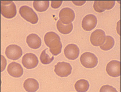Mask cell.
Segmentation results:
<instances>
[{
	"mask_svg": "<svg viewBox=\"0 0 121 92\" xmlns=\"http://www.w3.org/2000/svg\"><path fill=\"white\" fill-rule=\"evenodd\" d=\"M26 42L30 48L34 49H38L41 45V38L36 34H31L28 35Z\"/></svg>",
	"mask_w": 121,
	"mask_h": 92,
	"instance_id": "15",
	"label": "cell"
},
{
	"mask_svg": "<svg viewBox=\"0 0 121 92\" xmlns=\"http://www.w3.org/2000/svg\"><path fill=\"white\" fill-rule=\"evenodd\" d=\"M115 4V1H95L93 8L96 12H103L105 10H110L112 8Z\"/></svg>",
	"mask_w": 121,
	"mask_h": 92,
	"instance_id": "13",
	"label": "cell"
},
{
	"mask_svg": "<svg viewBox=\"0 0 121 92\" xmlns=\"http://www.w3.org/2000/svg\"><path fill=\"white\" fill-rule=\"evenodd\" d=\"M114 44H115V41L114 38L110 35H107L105 36L104 43L101 46H100V47L103 50L107 51L111 49L114 47Z\"/></svg>",
	"mask_w": 121,
	"mask_h": 92,
	"instance_id": "19",
	"label": "cell"
},
{
	"mask_svg": "<svg viewBox=\"0 0 121 92\" xmlns=\"http://www.w3.org/2000/svg\"><path fill=\"white\" fill-rule=\"evenodd\" d=\"M22 62L23 66L27 69H33L38 66L39 61L35 54L29 53L24 54Z\"/></svg>",
	"mask_w": 121,
	"mask_h": 92,
	"instance_id": "8",
	"label": "cell"
},
{
	"mask_svg": "<svg viewBox=\"0 0 121 92\" xmlns=\"http://www.w3.org/2000/svg\"><path fill=\"white\" fill-rule=\"evenodd\" d=\"M8 72L13 77L19 78L23 74V69L20 64L16 62H12L8 66Z\"/></svg>",
	"mask_w": 121,
	"mask_h": 92,
	"instance_id": "14",
	"label": "cell"
},
{
	"mask_svg": "<svg viewBox=\"0 0 121 92\" xmlns=\"http://www.w3.org/2000/svg\"><path fill=\"white\" fill-rule=\"evenodd\" d=\"M1 72L4 71L5 68L6 66V59H5V57H4V56L1 55Z\"/></svg>",
	"mask_w": 121,
	"mask_h": 92,
	"instance_id": "24",
	"label": "cell"
},
{
	"mask_svg": "<svg viewBox=\"0 0 121 92\" xmlns=\"http://www.w3.org/2000/svg\"><path fill=\"white\" fill-rule=\"evenodd\" d=\"M57 29L60 33L63 34H69L72 31L73 29V25L72 23L69 25H64L60 20L57 22Z\"/></svg>",
	"mask_w": 121,
	"mask_h": 92,
	"instance_id": "17",
	"label": "cell"
},
{
	"mask_svg": "<svg viewBox=\"0 0 121 92\" xmlns=\"http://www.w3.org/2000/svg\"><path fill=\"white\" fill-rule=\"evenodd\" d=\"M20 16L32 24H36L38 21V17L37 13L33 11L31 8L27 5L21 6L19 9Z\"/></svg>",
	"mask_w": 121,
	"mask_h": 92,
	"instance_id": "3",
	"label": "cell"
},
{
	"mask_svg": "<svg viewBox=\"0 0 121 92\" xmlns=\"http://www.w3.org/2000/svg\"><path fill=\"white\" fill-rule=\"evenodd\" d=\"M75 89L77 92H86L89 88V84L85 79H80L75 84Z\"/></svg>",
	"mask_w": 121,
	"mask_h": 92,
	"instance_id": "18",
	"label": "cell"
},
{
	"mask_svg": "<svg viewBox=\"0 0 121 92\" xmlns=\"http://www.w3.org/2000/svg\"><path fill=\"white\" fill-rule=\"evenodd\" d=\"M75 13L69 8H64L59 12L60 20L64 25H69L74 21L75 19Z\"/></svg>",
	"mask_w": 121,
	"mask_h": 92,
	"instance_id": "7",
	"label": "cell"
},
{
	"mask_svg": "<svg viewBox=\"0 0 121 92\" xmlns=\"http://www.w3.org/2000/svg\"><path fill=\"white\" fill-rule=\"evenodd\" d=\"M107 74L112 77H118L121 75V63L118 60H112L106 66Z\"/></svg>",
	"mask_w": 121,
	"mask_h": 92,
	"instance_id": "10",
	"label": "cell"
},
{
	"mask_svg": "<svg viewBox=\"0 0 121 92\" xmlns=\"http://www.w3.org/2000/svg\"><path fill=\"white\" fill-rule=\"evenodd\" d=\"M105 32L101 29H97L94 31L91 34L90 41L93 46H101L105 41Z\"/></svg>",
	"mask_w": 121,
	"mask_h": 92,
	"instance_id": "9",
	"label": "cell"
},
{
	"mask_svg": "<svg viewBox=\"0 0 121 92\" xmlns=\"http://www.w3.org/2000/svg\"><path fill=\"white\" fill-rule=\"evenodd\" d=\"M44 41L46 45L49 48V51L52 54L57 56L60 54L62 49L60 38L58 34L53 31L46 33L44 36Z\"/></svg>",
	"mask_w": 121,
	"mask_h": 92,
	"instance_id": "1",
	"label": "cell"
},
{
	"mask_svg": "<svg viewBox=\"0 0 121 92\" xmlns=\"http://www.w3.org/2000/svg\"><path fill=\"white\" fill-rule=\"evenodd\" d=\"M1 12L5 18L12 19L16 15V6L13 1H1Z\"/></svg>",
	"mask_w": 121,
	"mask_h": 92,
	"instance_id": "2",
	"label": "cell"
},
{
	"mask_svg": "<svg viewBox=\"0 0 121 92\" xmlns=\"http://www.w3.org/2000/svg\"><path fill=\"white\" fill-rule=\"evenodd\" d=\"M22 49L17 45H10L6 47L5 54L8 59L13 60H16L22 55Z\"/></svg>",
	"mask_w": 121,
	"mask_h": 92,
	"instance_id": "6",
	"label": "cell"
},
{
	"mask_svg": "<svg viewBox=\"0 0 121 92\" xmlns=\"http://www.w3.org/2000/svg\"><path fill=\"white\" fill-rule=\"evenodd\" d=\"M33 6L36 11L38 12H45L48 9L49 6V1H34Z\"/></svg>",
	"mask_w": 121,
	"mask_h": 92,
	"instance_id": "20",
	"label": "cell"
},
{
	"mask_svg": "<svg viewBox=\"0 0 121 92\" xmlns=\"http://www.w3.org/2000/svg\"><path fill=\"white\" fill-rule=\"evenodd\" d=\"M72 67L69 63L59 62L55 66V72L60 77H67L71 74Z\"/></svg>",
	"mask_w": 121,
	"mask_h": 92,
	"instance_id": "5",
	"label": "cell"
},
{
	"mask_svg": "<svg viewBox=\"0 0 121 92\" xmlns=\"http://www.w3.org/2000/svg\"><path fill=\"white\" fill-rule=\"evenodd\" d=\"M81 63L84 67L93 68L98 64V59L95 54L91 52H85L81 56Z\"/></svg>",
	"mask_w": 121,
	"mask_h": 92,
	"instance_id": "4",
	"label": "cell"
},
{
	"mask_svg": "<svg viewBox=\"0 0 121 92\" xmlns=\"http://www.w3.org/2000/svg\"><path fill=\"white\" fill-rule=\"evenodd\" d=\"M23 87L27 92H35L39 89V84L35 79L29 78L24 82Z\"/></svg>",
	"mask_w": 121,
	"mask_h": 92,
	"instance_id": "16",
	"label": "cell"
},
{
	"mask_svg": "<svg viewBox=\"0 0 121 92\" xmlns=\"http://www.w3.org/2000/svg\"><path fill=\"white\" fill-rule=\"evenodd\" d=\"M62 1H52L51 2V6L53 8H58L61 6V4H62Z\"/></svg>",
	"mask_w": 121,
	"mask_h": 92,
	"instance_id": "23",
	"label": "cell"
},
{
	"mask_svg": "<svg viewBox=\"0 0 121 92\" xmlns=\"http://www.w3.org/2000/svg\"><path fill=\"white\" fill-rule=\"evenodd\" d=\"M64 53L65 57L69 60L77 59L79 54V49L75 44H69L65 46L64 50Z\"/></svg>",
	"mask_w": 121,
	"mask_h": 92,
	"instance_id": "12",
	"label": "cell"
},
{
	"mask_svg": "<svg viewBox=\"0 0 121 92\" xmlns=\"http://www.w3.org/2000/svg\"><path fill=\"white\" fill-rule=\"evenodd\" d=\"M97 23V19L96 16L93 14H89L84 17L82 21V27L85 31L92 30L95 29Z\"/></svg>",
	"mask_w": 121,
	"mask_h": 92,
	"instance_id": "11",
	"label": "cell"
},
{
	"mask_svg": "<svg viewBox=\"0 0 121 92\" xmlns=\"http://www.w3.org/2000/svg\"><path fill=\"white\" fill-rule=\"evenodd\" d=\"M47 50L46 49L43 50L41 53L40 55V60L41 62L43 64H49L51 63L54 60V57H49V56L46 53V51Z\"/></svg>",
	"mask_w": 121,
	"mask_h": 92,
	"instance_id": "21",
	"label": "cell"
},
{
	"mask_svg": "<svg viewBox=\"0 0 121 92\" xmlns=\"http://www.w3.org/2000/svg\"><path fill=\"white\" fill-rule=\"evenodd\" d=\"M73 2L74 4H75V5H82L84 4L86 2L85 1H83V2H77V1L74 2V1H73Z\"/></svg>",
	"mask_w": 121,
	"mask_h": 92,
	"instance_id": "25",
	"label": "cell"
},
{
	"mask_svg": "<svg viewBox=\"0 0 121 92\" xmlns=\"http://www.w3.org/2000/svg\"><path fill=\"white\" fill-rule=\"evenodd\" d=\"M100 92H118L117 89L110 85H104L100 88Z\"/></svg>",
	"mask_w": 121,
	"mask_h": 92,
	"instance_id": "22",
	"label": "cell"
}]
</instances>
